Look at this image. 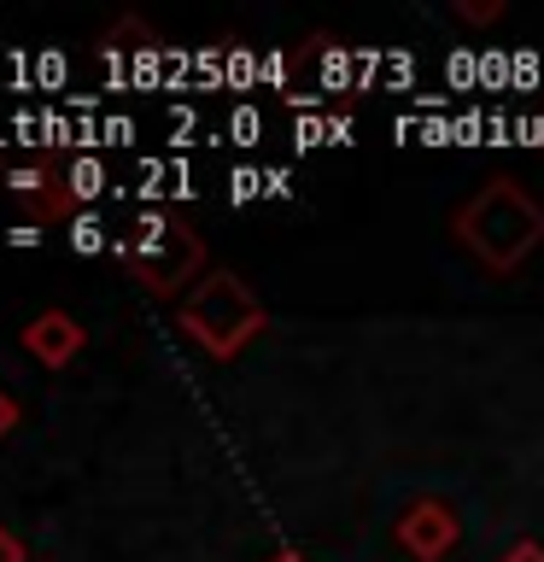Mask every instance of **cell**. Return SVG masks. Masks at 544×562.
<instances>
[{
    "instance_id": "cell-27",
    "label": "cell",
    "mask_w": 544,
    "mask_h": 562,
    "mask_svg": "<svg viewBox=\"0 0 544 562\" xmlns=\"http://www.w3.org/2000/svg\"><path fill=\"white\" fill-rule=\"evenodd\" d=\"M263 182H270V200H287V193H293V176L287 170H263Z\"/></svg>"
},
{
    "instance_id": "cell-16",
    "label": "cell",
    "mask_w": 544,
    "mask_h": 562,
    "mask_svg": "<svg viewBox=\"0 0 544 562\" xmlns=\"http://www.w3.org/2000/svg\"><path fill=\"white\" fill-rule=\"evenodd\" d=\"M509 77H515V88H539V77H544V53H539V47H521L515 59H509Z\"/></svg>"
},
{
    "instance_id": "cell-1",
    "label": "cell",
    "mask_w": 544,
    "mask_h": 562,
    "mask_svg": "<svg viewBox=\"0 0 544 562\" xmlns=\"http://www.w3.org/2000/svg\"><path fill=\"white\" fill-rule=\"evenodd\" d=\"M451 235L463 240L491 276H509V270H515V263L544 240V205H539L521 182L498 176V182H486L474 200L456 205Z\"/></svg>"
},
{
    "instance_id": "cell-11",
    "label": "cell",
    "mask_w": 544,
    "mask_h": 562,
    "mask_svg": "<svg viewBox=\"0 0 544 562\" xmlns=\"http://www.w3.org/2000/svg\"><path fill=\"white\" fill-rule=\"evenodd\" d=\"M65 77H70V59H65L59 47H42V53H35V94H47V88H59Z\"/></svg>"
},
{
    "instance_id": "cell-2",
    "label": "cell",
    "mask_w": 544,
    "mask_h": 562,
    "mask_svg": "<svg viewBox=\"0 0 544 562\" xmlns=\"http://www.w3.org/2000/svg\"><path fill=\"white\" fill-rule=\"evenodd\" d=\"M175 323H182V334L205 351V358L228 363L270 328V316H263L258 293L246 288L235 270H205L182 299H175Z\"/></svg>"
},
{
    "instance_id": "cell-12",
    "label": "cell",
    "mask_w": 544,
    "mask_h": 562,
    "mask_svg": "<svg viewBox=\"0 0 544 562\" xmlns=\"http://www.w3.org/2000/svg\"><path fill=\"white\" fill-rule=\"evenodd\" d=\"M258 70H263V53H252V47H228V88H252L258 82Z\"/></svg>"
},
{
    "instance_id": "cell-31",
    "label": "cell",
    "mask_w": 544,
    "mask_h": 562,
    "mask_svg": "<svg viewBox=\"0 0 544 562\" xmlns=\"http://www.w3.org/2000/svg\"><path fill=\"white\" fill-rule=\"evenodd\" d=\"M270 562H305V557H298V551H281V557H270Z\"/></svg>"
},
{
    "instance_id": "cell-6",
    "label": "cell",
    "mask_w": 544,
    "mask_h": 562,
    "mask_svg": "<svg viewBox=\"0 0 544 562\" xmlns=\"http://www.w3.org/2000/svg\"><path fill=\"white\" fill-rule=\"evenodd\" d=\"M82 346H88V328L70 311H42V316H30V328H24V351L42 369H65L70 358H82Z\"/></svg>"
},
{
    "instance_id": "cell-8",
    "label": "cell",
    "mask_w": 544,
    "mask_h": 562,
    "mask_svg": "<svg viewBox=\"0 0 544 562\" xmlns=\"http://www.w3.org/2000/svg\"><path fill=\"white\" fill-rule=\"evenodd\" d=\"M65 188L77 205H94L105 188H112V170L100 165V153H70L65 158Z\"/></svg>"
},
{
    "instance_id": "cell-24",
    "label": "cell",
    "mask_w": 544,
    "mask_h": 562,
    "mask_svg": "<svg viewBox=\"0 0 544 562\" xmlns=\"http://www.w3.org/2000/svg\"><path fill=\"white\" fill-rule=\"evenodd\" d=\"M498 562H544V544H533V539H521V544H509V551H503Z\"/></svg>"
},
{
    "instance_id": "cell-28",
    "label": "cell",
    "mask_w": 544,
    "mask_h": 562,
    "mask_svg": "<svg viewBox=\"0 0 544 562\" xmlns=\"http://www.w3.org/2000/svg\"><path fill=\"white\" fill-rule=\"evenodd\" d=\"M328 147H351V117H328Z\"/></svg>"
},
{
    "instance_id": "cell-10",
    "label": "cell",
    "mask_w": 544,
    "mask_h": 562,
    "mask_svg": "<svg viewBox=\"0 0 544 562\" xmlns=\"http://www.w3.org/2000/svg\"><path fill=\"white\" fill-rule=\"evenodd\" d=\"M358 82V53L351 47H328L322 53V88L328 94H340V88H351Z\"/></svg>"
},
{
    "instance_id": "cell-21",
    "label": "cell",
    "mask_w": 544,
    "mask_h": 562,
    "mask_svg": "<svg viewBox=\"0 0 544 562\" xmlns=\"http://www.w3.org/2000/svg\"><path fill=\"white\" fill-rule=\"evenodd\" d=\"M410 77H416V59H410V53H393V59H386V82L410 88Z\"/></svg>"
},
{
    "instance_id": "cell-19",
    "label": "cell",
    "mask_w": 544,
    "mask_h": 562,
    "mask_svg": "<svg viewBox=\"0 0 544 562\" xmlns=\"http://www.w3.org/2000/svg\"><path fill=\"white\" fill-rule=\"evenodd\" d=\"M100 140H105V147H123V140H135V123L129 117H100Z\"/></svg>"
},
{
    "instance_id": "cell-30",
    "label": "cell",
    "mask_w": 544,
    "mask_h": 562,
    "mask_svg": "<svg viewBox=\"0 0 544 562\" xmlns=\"http://www.w3.org/2000/svg\"><path fill=\"white\" fill-rule=\"evenodd\" d=\"M7 240H12V246H35V240H42V228H35V223H24V228H12Z\"/></svg>"
},
{
    "instance_id": "cell-26",
    "label": "cell",
    "mask_w": 544,
    "mask_h": 562,
    "mask_svg": "<svg viewBox=\"0 0 544 562\" xmlns=\"http://www.w3.org/2000/svg\"><path fill=\"white\" fill-rule=\"evenodd\" d=\"M30 551H24V539L12 533V527H0V562H24Z\"/></svg>"
},
{
    "instance_id": "cell-9",
    "label": "cell",
    "mask_w": 544,
    "mask_h": 562,
    "mask_svg": "<svg viewBox=\"0 0 544 562\" xmlns=\"http://www.w3.org/2000/svg\"><path fill=\"white\" fill-rule=\"evenodd\" d=\"M65 235H70V246H77L82 258H94V252H105V246H112V240H105V223L94 217V211H77Z\"/></svg>"
},
{
    "instance_id": "cell-5",
    "label": "cell",
    "mask_w": 544,
    "mask_h": 562,
    "mask_svg": "<svg viewBox=\"0 0 544 562\" xmlns=\"http://www.w3.org/2000/svg\"><path fill=\"white\" fill-rule=\"evenodd\" d=\"M7 193L30 211V223H59V217H77V200L65 188V170L53 158H35V165H12L7 170Z\"/></svg>"
},
{
    "instance_id": "cell-3",
    "label": "cell",
    "mask_w": 544,
    "mask_h": 562,
    "mask_svg": "<svg viewBox=\"0 0 544 562\" xmlns=\"http://www.w3.org/2000/svg\"><path fill=\"white\" fill-rule=\"evenodd\" d=\"M117 258L135 270V281L147 288L152 299H182L193 281L205 276V240L193 235L182 217L170 211H140L135 223V240H117Z\"/></svg>"
},
{
    "instance_id": "cell-4",
    "label": "cell",
    "mask_w": 544,
    "mask_h": 562,
    "mask_svg": "<svg viewBox=\"0 0 544 562\" xmlns=\"http://www.w3.org/2000/svg\"><path fill=\"white\" fill-rule=\"evenodd\" d=\"M393 539H398L416 562H439V557H451V551H456V539H463V521H456V509H451V504L416 498V504L398 516Z\"/></svg>"
},
{
    "instance_id": "cell-20",
    "label": "cell",
    "mask_w": 544,
    "mask_h": 562,
    "mask_svg": "<svg viewBox=\"0 0 544 562\" xmlns=\"http://www.w3.org/2000/svg\"><path fill=\"white\" fill-rule=\"evenodd\" d=\"M456 18H468V24H491V18H503V7H498V0H463Z\"/></svg>"
},
{
    "instance_id": "cell-22",
    "label": "cell",
    "mask_w": 544,
    "mask_h": 562,
    "mask_svg": "<svg viewBox=\"0 0 544 562\" xmlns=\"http://www.w3.org/2000/svg\"><path fill=\"white\" fill-rule=\"evenodd\" d=\"M258 82H287V53H263V70H258Z\"/></svg>"
},
{
    "instance_id": "cell-15",
    "label": "cell",
    "mask_w": 544,
    "mask_h": 562,
    "mask_svg": "<svg viewBox=\"0 0 544 562\" xmlns=\"http://www.w3.org/2000/svg\"><path fill=\"white\" fill-rule=\"evenodd\" d=\"M258 135H263L258 105H235V112H228V140H235V147H258Z\"/></svg>"
},
{
    "instance_id": "cell-29",
    "label": "cell",
    "mask_w": 544,
    "mask_h": 562,
    "mask_svg": "<svg viewBox=\"0 0 544 562\" xmlns=\"http://www.w3.org/2000/svg\"><path fill=\"white\" fill-rule=\"evenodd\" d=\"M12 428H18V404H12L7 393H0V439H7Z\"/></svg>"
},
{
    "instance_id": "cell-18",
    "label": "cell",
    "mask_w": 544,
    "mask_h": 562,
    "mask_svg": "<svg viewBox=\"0 0 544 562\" xmlns=\"http://www.w3.org/2000/svg\"><path fill=\"white\" fill-rule=\"evenodd\" d=\"M480 82H486V88H509V82H515V77H509V59H503V53H480Z\"/></svg>"
},
{
    "instance_id": "cell-23",
    "label": "cell",
    "mask_w": 544,
    "mask_h": 562,
    "mask_svg": "<svg viewBox=\"0 0 544 562\" xmlns=\"http://www.w3.org/2000/svg\"><path fill=\"white\" fill-rule=\"evenodd\" d=\"M451 82H480V59H474V53H456V59H451Z\"/></svg>"
},
{
    "instance_id": "cell-25",
    "label": "cell",
    "mask_w": 544,
    "mask_h": 562,
    "mask_svg": "<svg viewBox=\"0 0 544 562\" xmlns=\"http://www.w3.org/2000/svg\"><path fill=\"white\" fill-rule=\"evenodd\" d=\"M193 123H200V117H193L188 105H175V112H170V135H175V147H188L182 135H193Z\"/></svg>"
},
{
    "instance_id": "cell-14",
    "label": "cell",
    "mask_w": 544,
    "mask_h": 562,
    "mask_svg": "<svg viewBox=\"0 0 544 562\" xmlns=\"http://www.w3.org/2000/svg\"><path fill=\"white\" fill-rule=\"evenodd\" d=\"M42 147H77V123L59 105H42Z\"/></svg>"
},
{
    "instance_id": "cell-13",
    "label": "cell",
    "mask_w": 544,
    "mask_h": 562,
    "mask_svg": "<svg viewBox=\"0 0 544 562\" xmlns=\"http://www.w3.org/2000/svg\"><path fill=\"white\" fill-rule=\"evenodd\" d=\"M263 193H270V182H263V170L240 165L235 176H228V205H252V200H263Z\"/></svg>"
},
{
    "instance_id": "cell-7",
    "label": "cell",
    "mask_w": 544,
    "mask_h": 562,
    "mask_svg": "<svg viewBox=\"0 0 544 562\" xmlns=\"http://www.w3.org/2000/svg\"><path fill=\"white\" fill-rule=\"evenodd\" d=\"M147 47H165V42H158V35L140 24V18H117V24L100 35V65H105V77H112L117 94L129 88V65H135Z\"/></svg>"
},
{
    "instance_id": "cell-17",
    "label": "cell",
    "mask_w": 544,
    "mask_h": 562,
    "mask_svg": "<svg viewBox=\"0 0 544 562\" xmlns=\"http://www.w3.org/2000/svg\"><path fill=\"white\" fill-rule=\"evenodd\" d=\"M322 140H328V117H316V112H305V117L293 123V147H298V153L322 147Z\"/></svg>"
}]
</instances>
